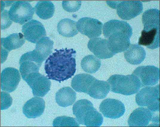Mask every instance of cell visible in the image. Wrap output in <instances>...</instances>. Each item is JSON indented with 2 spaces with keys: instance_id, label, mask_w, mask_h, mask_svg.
Returning <instances> with one entry per match:
<instances>
[{
  "instance_id": "cell-10",
  "label": "cell",
  "mask_w": 160,
  "mask_h": 127,
  "mask_svg": "<svg viewBox=\"0 0 160 127\" xmlns=\"http://www.w3.org/2000/svg\"><path fill=\"white\" fill-rule=\"evenodd\" d=\"M102 26V23L98 19L88 17L81 18L76 23L78 30L92 38L101 35Z\"/></svg>"
},
{
  "instance_id": "cell-32",
  "label": "cell",
  "mask_w": 160,
  "mask_h": 127,
  "mask_svg": "<svg viewBox=\"0 0 160 127\" xmlns=\"http://www.w3.org/2000/svg\"><path fill=\"white\" fill-rule=\"evenodd\" d=\"M1 110L7 109L11 106L12 103V99L8 93L1 92Z\"/></svg>"
},
{
  "instance_id": "cell-22",
  "label": "cell",
  "mask_w": 160,
  "mask_h": 127,
  "mask_svg": "<svg viewBox=\"0 0 160 127\" xmlns=\"http://www.w3.org/2000/svg\"><path fill=\"white\" fill-rule=\"evenodd\" d=\"M110 90L107 82L95 79L91 84L87 93L90 97L97 99L104 98Z\"/></svg>"
},
{
  "instance_id": "cell-5",
  "label": "cell",
  "mask_w": 160,
  "mask_h": 127,
  "mask_svg": "<svg viewBox=\"0 0 160 127\" xmlns=\"http://www.w3.org/2000/svg\"><path fill=\"white\" fill-rule=\"evenodd\" d=\"M159 87L158 85L148 86L139 91L136 96V101L139 106L146 107L153 112L159 109Z\"/></svg>"
},
{
  "instance_id": "cell-25",
  "label": "cell",
  "mask_w": 160,
  "mask_h": 127,
  "mask_svg": "<svg viewBox=\"0 0 160 127\" xmlns=\"http://www.w3.org/2000/svg\"><path fill=\"white\" fill-rule=\"evenodd\" d=\"M142 21L144 30L159 28V10L153 8L146 10L142 15Z\"/></svg>"
},
{
  "instance_id": "cell-11",
  "label": "cell",
  "mask_w": 160,
  "mask_h": 127,
  "mask_svg": "<svg viewBox=\"0 0 160 127\" xmlns=\"http://www.w3.org/2000/svg\"><path fill=\"white\" fill-rule=\"evenodd\" d=\"M133 74L140 81L142 86L156 84L159 79V69L154 66H141L134 71Z\"/></svg>"
},
{
  "instance_id": "cell-27",
  "label": "cell",
  "mask_w": 160,
  "mask_h": 127,
  "mask_svg": "<svg viewBox=\"0 0 160 127\" xmlns=\"http://www.w3.org/2000/svg\"><path fill=\"white\" fill-rule=\"evenodd\" d=\"M35 11L37 15L43 19L51 18L55 11V6L53 3L49 1H39L35 6Z\"/></svg>"
},
{
  "instance_id": "cell-28",
  "label": "cell",
  "mask_w": 160,
  "mask_h": 127,
  "mask_svg": "<svg viewBox=\"0 0 160 127\" xmlns=\"http://www.w3.org/2000/svg\"><path fill=\"white\" fill-rule=\"evenodd\" d=\"M53 45V41L48 37H44L36 43L34 50L44 61L51 53Z\"/></svg>"
},
{
  "instance_id": "cell-4",
  "label": "cell",
  "mask_w": 160,
  "mask_h": 127,
  "mask_svg": "<svg viewBox=\"0 0 160 127\" xmlns=\"http://www.w3.org/2000/svg\"><path fill=\"white\" fill-rule=\"evenodd\" d=\"M34 8L28 2L24 1H12L7 15L9 19L21 25L31 19Z\"/></svg>"
},
{
  "instance_id": "cell-31",
  "label": "cell",
  "mask_w": 160,
  "mask_h": 127,
  "mask_svg": "<svg viewBox=\"0 0 160 127\" xmlns=\"http://www.w3.org/2000/svg\"><path fill=\"white\" fill-rule=\"evenodd\" d=\"M62 5L63 8L66 11L72 12L78 10L81 7V1H64Z\"/></svg>"
},
{
  "instance_id": "cell-29",
  "label": "cell",
  "mask_w": 160,
  "mask_h": 127,
  "mask_svg": "<svg viewBox=\"0 0 160 127\" xmlns=\"http://www.w3.org/2000/svg\"><path fill=\"white\" fill-rule=\"evenodd\" d=\"M101 66L100 59L92 55L85 56L81 62L82 69L86 72L90 73L96 72L99 69Z\"/></svg>"
},
{
  "instance_id": "cell-15",
  "label": "cell",
  "mask_w": 160,
  "mask_h": 127,
  "mask_svg": "<svg viewBox=\"0 0 160 127\" xmlns=\"http://www.w3.org/2000/svg\"><path fill=\"white\" fill-rule=\"evenodd\" d=\"M20 80L18 70L14 68L7 67L1 74V88L2 90L11 92L16 90Z\"/></svg>"
},
{
  "instance_id": "cell-19",
  "label": "cell",
  "mask_w": 160,
  "mask_h": 127,
  "mask_svg": "<svg viewBox=\"0 0 160 127\" xmlns=\"http://www.w3.org/2000/svg\"><path fill=\"white\" fill-rule=\"evenodd\" d=\"M23 35L20 32L11 34L1 38V54L7 56L10 51L21 47L25 42Z\"/></svg>"
},
{
  "instance_id": "cell-21",
  "label": "cell",
  "mask_w": 160,
  "mask_h": 127,
  "mask_svg": "<svg viewBox=\"0 0 160 127\" xmlns=\"http://www.w3.org/2000/svg\"><path fill=\"white\" fill-rule=\"evenodd\" d=\"M146 52L144 49L137 44H130L124 52V56L126 61L133 65L141 63L144 59Z\"/></svg>"
},
{
  "instance_id": "cell-30",
  "label": "cell",
  "mask_w": 160,
  "mask_h": 127,
  "mask_svg": "<svg viewBox=\"0 0 160 127\" xmlns=\"http://www.w3.org/2000/svg\"><path fill=\"white\" fill-rule=\"evenodd\" d=\"M53 126H79V123L76 119L69 117H58L53 120Z\"/></svg>"
},
{
  "instance_id": "cell-1",
  "label": "cell",
  "mask_w": 160,
  "mask_h": 127,
  "mask_svg": "<svg viewBox=\"0 0 160 127\" xmlns=\"http://www.w3.org/2000/svg\"><path fill=\"white\" fill-rule=\"evenodd\" d=\"M76 54L73 49H55L45 63L44 69L48 79L60 83L71 78L76 71Z\"/></svg>"
},
{
  "instance_id": "cell-7",
  "label": "cell",
  "mask_w": 160,
  "mask_h": 127,
  "mask_svg": "<svg viewBox=\"0 0 160 127\" xmlns=\"http://www.w3.org/2000/svg\"><path fill=\"white\" fill-rule=\"evenodd\" d=\"M23 80L32 89L34 96L43 97L50 90V80L48 78L39 72L29 74Z\"/></svg>"
},
{
  "instance_id": "cell-13",
  "label": "cell",
  "mask_w": 160,
  "mask_h": 127,
  "mask_svg": "<svg viewBox=\"0 0 160 127\" xmlns=\"http://www.w3.org/2000/svg\"><path fill=\"white\" fill-rule=\"evenodd\" d=\"M99 109L104 117L113 119L121 117L125 111L124 106L122 102L110 98L103 100L100 105Z\"/></svg>"
},
{
  "instance_id": "cell-18",
  "label": "cell",
  "mask_w": 160,
  "mask_h": 127,
  "mask_svg": "<svg viewBox=\"0 0 160 127\" xmlns=\"http://www.w3.org/2000/svg\"><path fill=\"white\" fill-rule=\"evenodd\" d=\"M131 37L122 33H115L110 35L107 40L112 52L115 54L126 50L130 44Z\"/></svg>"
},
{
  "instance_id": "cell-14",
  "label": "cell",
  "mask_w": 160,
  "mask_h": 127,
  "mask_svg": "<svg viewBox=\"0 0 160 127\" xmlns=\"http://www.w3.org/2000/svg\"><path fill=\"white\" fill-rule=\"evenodd\" d=\"M87 47L90 51L99 58H108L115 55L111 50L107 39L101 38H92L88 42Z\"/></svg>"
},
{
  "instance_id": "cell-12",
  "label": "cell",
  "mask_w": 160,
  "mask_h": 127,
  "mask_svg": "<svg viewBox=\"0 0 160 127\" xmlns=\"http://www.w3.org/2000/svg\"><path fill=\"white\" fill-rule=\"evenodd\" d=\"M22 32L24 38L33 43H37L46 35L43 25L39 21L31 20L22 26Z\"/></svg>"
},
{
  "instance_id": "cell-2",
  "label": "cell",
  "mask_w": 160,
  "mask_h": 127,
  "mask_svg": "<svg viewBox=\"0 0 160 127\" xmlns=\"http://www.w3.org/2000/svg\"><path fill=\"white\" fill-rule=\"evenodd\" d=\"M73 114L78 122L87 126H99L102 124L103 118L101 114L93 107L92 103L87 99L77 101L73 105Z\"/></svg>"
},
{
  "instance_id": "cell-16",
  "label": "cell",
  "mask_w": 160,
  "mask_h": 127,
  "mask_svg": "<svg viewBox=\"0 0 160 127\" xmlns=\"http://www.w3.org/2000/svg\"><path fill=\"white\" fill-rule=\"evenodd\" d=\"M103 32L104 37L107 39L110 35L115 33H124L131 36L132 29L130 25L125 21L113 19L104 24Z\"/></svg>"
},
{
  "instance_id": "cell-8",
  "label": "cell",
  "mask_w": 160,
  "mask_h": 127,
  "mask_svg": "<svg viewBox=\"0 0 160 127\" xmlns=\"http://www.w3.org/2000/svg\"><path fill=\"white\" fill-rule=\"evenodd\" d=\"M43 61L34 50L23 54L19 61V70L23 80L31 73L39 72Z\"/></svg>"
},
{
  "instance_id": "cell-23",
  "label": "cell",
  "mask_w": 160,
  "mask_h": 127,
  "mask_svg": "<svg viewBox=\"0 0 160 127\" xmlns=\"http://www.w3.org/2000/svg\"><path fill=\"white\" fill-rule=\"evenodd\" d=\"M96 78L87 74H80L75 75L71 81V86L76 91L87 93Z\"/></svg>"
},
{
  "instance_id": "cell-26",
  "label": "cell",
  "mask_w": 160,
  "mask_h": 127,
  "mask_svg": "<svg viewBox=\"0 0 160 127\" xmlns=\"http://www.w3.org/2000/svg\"><path fill=\"white\" fill-rule=\"evenodd\" d=\"M76 21L68 18L61 19L58 23L57 30L59 33L66 37H73L78 33Z\"/></svg>"
},
{
  "instance_id": "cell-9",
  "label": "cell",
  "mask_w": 160,
  "mask_h": 127,
  "mask_svg": "<svg viewBox=\"0 0 160 127\" xmlns=\"http://www.w3.org/2000/svg\"><path fill=\"white\" fill-rule=\"evenodd\" d=\"M152 121L158 123V117L155 116L154 112L147 108L139 107L131 114L128 123L130 126H146Z\"/></svg>"
},
{
  "instance_id": "cell-24",
  "label": "cell",
  "mask_w": 160,
  "mask_h": 127,
  "mask_svg": "<svg viewBox=\"0 0 160 127\" xmlns=\"http://www.w3.org/2000/svg\"><path fill=\"white\" fill-rule=\"evenodd\" d=\"M76 98V92L69 87L61 88L56 94L55 99L57 103L62 107H66L72 105Z\"/></svg>"
},
{
  "instance_id": "cell-17",
  "label": "cell",
  "mask_w": 160,
  "mask_h": 127,
  "mask_svg": "<svg viewBox=\"0 0 160 127\" xmlns=\"http://www.w3.org/2000/svg\"><path fill=\"white\" fill-rule=\"evenodd\" d=\"M45 102L42 98L33 97L28 100L23 107V112L29 118H36L41 116L45 109Z\"/></svg>"
},
{
  "instance_id": "cell-6",
  "label": "cell",
  "mask_w": 160,
  "mask_h": 127,
  "mask_svg": "<svg viewBox=\"0 0 160 127\" xmlns=\"http://www.w3.org/2000/svg\"><path fill=\"white\" fill-rule=\"evenodd\" d=\"M107 3L111 7L116 9L118 16L125 20L134 18L143 12L142 3L139 1H108Z\"/></svg>"
},
{
  "instance_id": "cell-3",
  "label": "cell",
  "mask_w": 160,
  "mask_h": 127,
  "mask_svg": "<svg viewBox=\"0 0 160 127\" xmlns=\"http://www.w3.org/2000/svg\"><path fill=\"white\" fill-rule=\"evenodd\" d=\"M107 82L112 92L126 95L136 93L142 86L139 79L133 74L127 75H113Z\"/></svg>"
},
{
  "instance_id": "cell-20",
  "label": "cell",
  "mask_w": 160,
  "mask_h": 127,
  "mask_svg": "<svg viewBox=\"0 0 160 127\" xmlns=\"http://www.w3.org/2000/svg\"><path fill=\"white\" fill-rule=\"evenodd\" d=\"M159 44V28H154L142 30L138 44L144 46L149 49L158 48Z\"/></svg>"
}]
</instances>
